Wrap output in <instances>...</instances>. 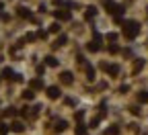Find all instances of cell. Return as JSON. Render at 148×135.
<instances>
[{
  "label": "cell",
  "mask_w": 148,
  "mask_h": 135,
  "mask_svg": "<svg viewBox=\"0 0 148 135\" xmlns=\"http://www.w3.org/2000/svg\"><path fill=\"white\" fill-rule=\"evenodd\" d=\"M76 135H86V127L84 125H78L76 127Z\"/></svg>",
  "instance_id": "18"
},
{
  "label": "cell",
  "mask_w": 148,
  "mask_h": 135,
  "mask_svg": "<svg viewBox=\"0 0 148 135\" xmlns=\"http://www.w3.org/2000/svg\"><path fill=\"white\" fill-rule=\"evenodd\" d=\"M103 4H105V8L109 10V14H113V16H115V21L119 23V21H121V12H123V6L115 4L113 0H103Z\"/></svg>",
  "instance_id": "2"
},
{
  "label": "cell",
  "mask_w": 148,
  "mask_h": 135,
  "mask_svg": "<svg viewBox=\"0 0 148 135\" xmlns=\"http://www.w3.org/2000/svg\"><path fill=\"white\" fill-rule=\"evenodd\" d=\"M33 96H35V94H33V90H25V92H23V98H27V100H31Z\"/></svg>",
  "instance_id": "19"
},
{
  "label": "cell",
  "mask_w": 148,
  "mask_h": 135,
  "mask_svg": "<svg viewBox=\"0 0 148 135\" xmlns=\"http://www.w3.org/2000/svg\"><path fill=\"white\" fill-rule=\"evenodd\" d=\"M31 88H37V90H39V88H43V82H41V80H31Z\"/></svg>",
  "instance_id": "15"
},
{
  "label": "cell",
  "mask_w": 148,
  "mask_h": 135,
  "mask_svg": "<svg viewBox=\"0 0 148 135\" xmlns=\"http://www.w3.org/2000/svg\"><path fill=\"white\" fill-rule=\"evenodd\" d=\"M86 78H88V80L95 78V70H92V66H88V64H86Z\"/></svg>",
  "instance_id": "14"
},
{
  "label": "cell",
  "mask_w": 148,
  "mask_h": 135,
  "mask_svg": "<svg viewBox=\"0 0 148 135\" xmlns=\"http://www.w3.org/2000/svg\"><path fill=\"white\" fill-rule=\"evenodd\" d=\"M119 133V127H111L109 131H107V135H117Z\"/></svg>",
  "instance_id": "21"
},
{
  "label": "cell",
  "mask_w": 148,
  "mask_h": 135,
  "mask_svg": "<svg viewBox=\"0 0 148 135\" xmlns=\"http://www.w3.org/2000/svg\"><path fill=\"white\" fill-rule=\"evenodd\" d=\"M56 18H60V21H70L72 14L68 10H56Z\"/></svg>",
  "instance_id": "4"
},
{
  "label": "cell",
  "mask_w": 148,
  "mask_h": 135,
  "mask_svg": "<svg viewBox=\"0 0 148 135\" xmlns=\"http://www.w3.org/2000/svg\"><path fill=\"white\" fill-rule=\"evenodd\" d=\"M74 117H76V121H80V119H82V117H84V113H82V111H78V113H76V115H74Z\"/></svg>",
  "instance_id": "25"
},
{
  "label": "cell",
  "mask_w": 148,
  "mask_h": 135,
  "mask_svg": "<svg viewBox=\"0 0 148 135\" xmlns=\"http://www.w3.org/2000/svg\"><path fill=\"white\" fill-rule=\"evenodd\" d=\"M18 14H21V16H29V18H31V12H29L27 8H18Z\"/></svg>",
  "instance_id": "20"
},
{
  "label": "cell",
  "mask_w": 148,
  "mask_h": 135,
  "mask_svg": "<svg viewBox=\"0 0 148 135\" xmlns=\"http://www.w3.org/2000/svg\"><path fill=\"white\" fill-rule=\"evenodd\" d=\"M49 31H53V33H58V31H60V25H58V23H53V25L49 27Z\"/></svg>",
  "instance_id": "23"
},
{
  "label": "cell",
  "mask_w": 148,
  "mask_h": 135,
  "mask_svg": "<svg viewBox=\"0 0 148 135\" xmlns=\"http://www.w3.org/2000/svg\"><path fill=\"white\" fill-rule=\"evenodd\" d=\"M138 100L140 102H148V92H140L138 94Z\"/></svg>",
  "instance_id": "16"
},
{
  "label": "cell",
  "mask_w": 148,
  "mask_h": 135,
  "mask_svg": "<svg viewBox=\"0 0 148 135\" xmlns=\"http://www.w3.org/2000/svg\"><path fill=\"white\" fill-rule=\"evenodd\" d=\"M66 41H68V37H66V35H60V37H58V41L53 43V47H60V45H64Z\"/></svg>",
  "instance_id": "12"
},
{
  "label": "cell",
  "mask_w": 148,
  "mask_h": 135,
  "mask_svg": "<svg viewBox=\"0 0 148 135\" xmlns=\"http://www.w3.org/2000/svg\"><path fill=\"white\" fill-rule=\"evenodd\" d=\"M97 125H99V119H92V121H90V125H88V127H97Z\"/></svg>",
  "instance_id": "26"
},
{
  "label": "cell",
  "mask_w": 148,
  "mask_h": 135,
  "mask_svg": "<svg viewBox=\"0 0 148 135\" xmlns=\"http://www.w3.org/2000/svg\"><path fill=\"white\" fill-rule=\"evenodd\" d=\"M101 68H103V70H107L109 74H113V76H115V74H119V68H117V66H107V64H103Z\"/></svg>",
  "instance_id": "8"
},
{
  "label": "cell",
  "mask_w": 148,
  "mask_h": 135,
  "mask_svg": "<svg viewBox=\"0 0 148 135\" xmlns=\"http://www.w3.org/2000/svg\"><path fill=\"white\" fill-rule=\"evenodd\" d=\"M142 68H144V60H138V62L134 64V68H132V74H138Z\"/></svg>",
  "instance_id": "9"
},
{
  "label": "cell",
  "mask_w": 148,
  "mask_h": 135,
  "mask_svg": "<svg viewBox=\"0 0 148 135\" xmlns=\"http://www.w3.org/2000/svg\"><path fill=\"white\" fill-rule=\"evenodd\" d=\"M88 49H90V51H99V49H101V35H99V33H95L92 43H88Z\"/></svg>",
  "instance_id": "3"
},
{
  "label": "cell",
  "mask_w": 148,
  "mask_h": 135,
  "mask_svg": "<svg viewBox=\"0 0 148 135\" xmlns=\"http://www.w3.org/2000/svg\"><path fill=\"white\" fill-rule=\"evenodd\" d=\"M6 131H8V127H6V125H0V133H6Z\"/></svg>",
  "instance_id": "28"
},
{
  "label": "cell",
  "mask_w": 148,
  "mask_h": 135,
  "mask_svg": "<svg viewBox=\"0 0 148 135\" xmlns=\"http://www.w3.org/2000/svg\"><path fill=\"white\" fill-rule=\"evenodd\" d=\"M45 64L51 66V68H56V66H58V60H56L53 55H47V57H45Z\"/></svg>",
  "instance_id": "10"
},
{
  "label": "cell",
  "mask_w": 148,
  "mask_h": 135,
  "mask_svg": "<svg viewBox=\"0 0 148 135\" xmlns=\"http://www.w3.org/2000/svg\"><path fill=\"white\" fill-rule=\"evenodd\" d=\"M130 111H132L134 115H140V109H138V107H132V109H130Z\"/></svg>",
  "instance_id": "27"
},
{
  "label": "cell",
  "mask_w": 148,
  "mask_h": 135,
  "mask_svg": "<svg viewBox=\"0 0 148 135\" xmlns=\"http://www.w3.org/2000/svg\"><path fill=\"white\" fill-rule=\"evenodd\" d=\"M66 127H68V123H66L64 119H62V121H56V131H64Z\"/></svg>",
  "instance_id": "11"
},
{
  "label": "cell",
  "mask_w": 148,
  "mask_h": 135,
  "mask_svg": "<svg viewBox=\"0 0 148 135\" xmlns=\"http://www.w3.org/2000/svg\"><path fill=\"white\" fill-rule=\"evenodd\" d=\"M0 10H2V2H0Z\"/></svg>",
  "instance_id": "29"
},
{
  "label": "cell",
  "mask_w": 148,
  "mask_h": 135,
  "mask_svg": "<svg viewBox=\"0 0 148 135\" xmlns=\"http://www.w3.org/2000/svg\"><path fill=\"white\" fill-rule=\"evenodd\" d=\"M138 33H140V25H138L136 21L123 23V37H125V39H134Z\"/></svg>",
  "instance_id": "1"
},
{
  "label": "cell",
  "mask_w": 148,
  "mask_h": 135,
  "mask_svg": "<svg viewBox=\"0 0 148 135\" xmlns=\"http://www.w3.org/2000/svg\"><path fill=\"white\" fill-rule=\"evenodd\" d=\"M60 80H62V84L70 86V84H72V74H70V72H62V76H60Z\"/></svg>",
  "instance_id": "5"
},
{
  "label": "cell",
  "mask_w": 148,
  "mask_h": 135,
  "mask_svg": "<svg viewBox=\"0 0 148 135\" xmlns=\"http://www.w3.org/2000/svg\"><path fill=\"white\" fill-rule=\"evenodd\" d=\"M117 51H119L117 45H109V53H117Z\"/></svg>",
  "instance_id": "24"
},
{
  "label": "cell",
  "mask_w": 148,
  "mask_h": 135,
  "mask_svg": "<svg viewBox=\"0 0 148 135\" xmlns=\"http://www.w3.org/2000/svg\"><path fill=\"white\" fill-rule=\"evenodd\" d=\"M10 129H12V131H16V133H21V131H23V123H18V121H14V123L10 125Z\"/></svg>",
  "instance_id": "13"
},
{
  "label": "cell",
  "mask_w": 148,
  "mask_h": 135,
  "mask_svg": "<svg viewBox=\"0 0 148 135\" xmlns=\"http://www.w3.org/2000/svg\"><path fill=\"white\" fill-rule=\"evenodd\" d=\"M2 76H4V78H12L14 74H12V70H10V68H4V70H2Z\"/></svg>",
  "instance_id": "17"
},
{
  "label": "cell",
  "mask_w": 148,
  "mask_h": 135,
  "mask_svg": "<svg viewBox=\"0 0 148 135\" xmlns=\"http://www.w3.org/2000/svg\"><path fill=\"white\" fill-rule=\"evenodd\" d=\"M107 39L115 43V41H117V33H109V35H107Z\"/></svg>",
  "instance_id": "22"
},
{
  "label": "cell",
  "mask_w": 148,
  "mask_h": 135,
  "mask_svg": "<svg viewBox=\"0 0 148 135\" xmlns=\"http://www.w3.org/2000/svg\"><path fill=\"white\" fill-rule=\"evenodd\" d=\"M95 14H97V8H95V6H88L86 12H84V18H86V21H92V18H95Z\"/></svg>",
  "instance_id": "7"
},
{
  "label": "cell",
  "mask_w": 148,
  "mask_h": 135,
  "mask_svg": "<svg viewBox=\"0 0 148 135\" xmlns=\"http://www.w3.org/2000/svg\"><path fill=\"white\" fill-rule=\"evenodd\" d=\"M47 96H49V98H58V96H60V88L58 86H49L47 88Z\"/></svg>",
  "instance_id": "6"
}]
</instances>
